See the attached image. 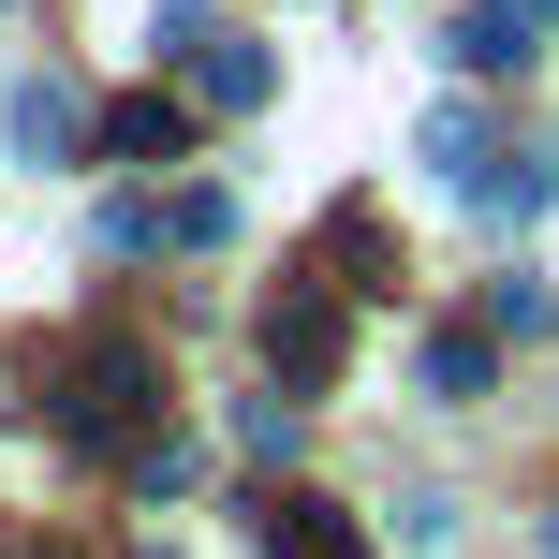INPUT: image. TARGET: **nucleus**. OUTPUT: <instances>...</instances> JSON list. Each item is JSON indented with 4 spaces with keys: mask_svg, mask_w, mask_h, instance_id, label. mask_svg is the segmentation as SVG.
<instances>
[{
    "mask_svg": "<svg viewBox=\"0 0 559 559\" xmlns=\"http://www.w3.org/2000/svg\"><path fill=\"white\" fill-rule=\"evenodd\" d=\"M413 163H427V177H442V192H456V206H472V192H486V177H501V133H486V104H442V118H427V133H413Z\"/></svg>",
    "mask_w": 559,
    "mask_h": 559,
    "instance_id": "nucleus-3",
    "label": "nucleus"
},
{
    "mask_svg": "<svg viewBox=\"0 0 559 559\" xmlns=\"http://www.w3.org/2000/svg\"><path fill=\"white\" fill-rule=\"evenodd\" d=\"M486 222H531V206H559V147H501V177H486Z\"/></svg>",
    "mask_w": 559,
    "mask_h": 559,
    "instance_id": "nucleus-9",
    "label": "nucleus"
},
{
    "mask_svg": "<svg viewBox=\"0 0 559 559\" xmlns=\"http://www.w3.org/2000/svg\"><path fill=\"white\" fill-rule=\"evenodd\" d=\"M486 383H501V324H427V397H442V413H472Z\"/></svg>",
    "mask_w": 559,
    "mask_h": 559,
    "instance_id": "nucleus-5",
    "label": "nucleus"
},
{
    "mask_svg": "<svg viewBox=\"0 0 559 559\" xmlns=\"http://www.w3.org/2000/svg\"><path fill=\"white\" fill-rule=\"evenodd\" d=\"M104 251H163V206H147V192H104Z\"/></svg>",
    "mask_w": 559,
    "mask_h": 559,
    "instance_id": "nucleus-13",
    "label": "nucleus"
},
{
    "mask_svg": "<svg viewBox=\"0 0 559 559\" xmlns=\"http://www.w3.org/2000/svg\"><path fill=\"white\" fill-rule=\"evenodd\" d=\"M265 545H280V559H368V545L338 531L324 501H265Z\"/></svg>",
    "mask_w": 559,
    "mask_h": 559,
    "instance_id": "nucleus-11",
    "label": "nucleus"
},
{
    "mask_svg": "<svg viewBox=\"0 0 559 559\" xmlns=\"http://www.w3.org/2000/svg\"><path fill=\"white\" fill-rule=\"evenodd\" d=\"M442 59L501 88V74H531V59H545V15H531V0H472V15L442 29Z\"/></svg>",
    "mask_w": 559,
    "mask_h": 559,
    "instance_id": "nucleus-2",
    "label": "nucleus"
},
{
    "mask_svg": "<svg viewBox=\"0 0 559 559\" xmlns=\"http://www.w3.org/2000/svg\"><path fill=\"white\" fill-rule=\"evenodd\" d=\"M222 236H236V192H177L163 206V251H222Z\"/></svg>",
    "mask_w": 559,
    "mask_h": 559,
    "instance_id": "nucleus-12",
    "label": "nucleus"
},
{
    "mask_svg": "<svg viewBox=\"0 0 559 559\" xmlns=\"http://www.w3.org/2000/svg\"><path fill=\"white\" fill-rule=\"evenodd\" d=\"M545 559H559V515H545Z\"/></svg>",
    "mask_w": 559,
    "mask_h": 559,
    "instance_id": "nucleus-14",
    "label": "nucleus"
},
{
    "mask_svg": "<svg viewBox=\"0 0 559 559\" xmlns=\"http://www.w3.org/2000/svg\"><path fill=\"white\" fill-rule=\"evenodd\" d=\"M192 147V118L163 104V88H133V104H104V163H177Z\"/></svg>",
    "mask_w": 559,
    "mask_h": 559,
    "instance_id": "nucleus-7",
    "label": "nucleus"
},
{
    "mask_svg": "<svg viewBox=\"0 0 559 559\" xmlns=\"http://www.w3.org/2000/svg\"><path fill=\"white\" fill-rule=\"evenodd\" d=\"M74 133H88L74 88H59V74H15V163H74Z\"/></svg>",
    "mask_w": 559,
    "mask_h": 559,
    "instance_id": "nucleus-6",
    "label": "nucleus"
},
{
    "mask_svg": "<svg viewBox=\"0 0 559 559\" xmlns=\"http://www.w3.org/2000/svg\"><path fill=\"white\" fill-rule=\"evenodd\" d=\"M486 324H501V338H545L559 324V280L545 265H501V280H486Z\"/></svg>",
    "mask_w": 559,
    "mask_h": 559,
    "instance_id": "nucleus-10",
    "label": "nucleus"
},
{
    "mask_svg": "<svg viewBox=\"0 0 559 559\" xmlns=\"http://www.w3.org/2000/svg\"><path fill=\"white\" fill-rule=\"evenodd\" d=\"M59 442H88V456H147V442H163V368H147L133 338L59 354Z\"/></svg>",
    "mask_w": 559,
    "mask_h": 559,
    "instance_id": "nucleus-1",
    "label": "nucleus"
},
{
    "mask_svg": "<svg viewBox=\"0 0 559 559\" xmlns=\"http://www.w3.org/2000/svg\"><path fill=\"white\" fill-rule=\"evenodd\" d=\"M192 88H206L222 118H251L265 88H280V59H265V45H236V29H222V45H192Z\"/></svg>",
    "mask_w": 559,
    "mask_h": 559,
    "instance_id": "nucleus-8",
    "label": "nucleus"
},
{
    "mask_svg": "<svg viewBox=\"0 0 559 559\" xmlns=\"http://www.w3.org/2000/svg\"><path fill=\"white\" fill-rule=\"evenodd\" d=\"M265 368L309 397V383L338 368V309H324V295H280V309H265Z\"/></svg>",
    "mask_w": 559,
    "mask_h": 559,
    "instance_id": "nucleus-4",
    "label": "nucleus"
}]
</instances>
